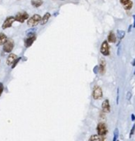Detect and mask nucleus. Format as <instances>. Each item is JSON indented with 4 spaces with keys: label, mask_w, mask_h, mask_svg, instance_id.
<instances>
[{
    "label": "nucleus",
    "mask_w": 135,
    "mask_h": 141,
    "mask_svg": "<svg viewBox=\"0 0 135 141\" xmlns=\"http://www.w3.org/2000/svg\"><path fill=\"white\" fill-rule=\"evenodd\" d=\"M118 33H117V35L119 36V38H120V40H122L124 37V36H125V31H120V30H119L117 31Z\"/></svg>",
    "instance_id": "obj_18"
},
{
    "label": "nucleus",
    "mask_w": 135,
    "mask_h": 141,
    "mask_svg": "<svg viewBox=\"0 0 135 141\" xmlns=\"http://www.w3.org/2000/svg\"><path fill=\"white\" fill-rule=\"evenodd\" d=\"M131 27H132V26H129V31H131Z\"/></svg>",
    "instance_id": "obj_26"
},
{
    "label": "nucleus",
    "mask_w": 135,
    "mask_h": 141,
    "mask_svg": "<svg viewBox=\"0 0 135 141\" xmlns=\"http://www.w3.org/2000/svg\"><path fill=\"white\" fill-rule=\"evenodd\" d=\"M101 108H102L103 112H105V113H109V111H111V106H109V102L107 99H105V100L102 102V104H101Z\"/></svg>",
    "instance_id": "obj_10"
},
{
    "label": "nucleus",
    "mask_w": 135,
    "mask_h": 141,
    "mask_svg": "<svg viewBox=\"0 0 135 141\" xmlns=\"http://www.w3.org/2000/svg\"><path fill=\"white\" fill-rule=\"evenodd\" d=\"M7 36L3 34V33H0V45H3L7 41Z\"/></svg>",
    "instance_id": "obj_17"
},
{
    "label": "nucleus",
    "mask_w": 135,
    "mask_h": 141,
    "mask_svg": "<svg viewBox=\"0 0 135 141\" xmlns=\"http://www.w3.org/2000/svg\"><path fill=\"white\" fill-rule=\"evenodd\" d=\"M14 47V41L12 39H7V41L3 44V51L7 53H10Z\"/></svg>",
    "instance_id": "obj_2"
},
{
    "label": "nucleus",
    "mask_w": 135,
    "mask_h": 141,
    "mask_svg": "<svg viewBox=\"0 0 135 141\" xmlns=\"http://www.w3.org/2000/svg\"><path fill=\"white\" fill-rule=\"evenodd\" d=\"M100 53L105 56H108L109 55V45L108 44L107 40H105L102 42V44L100 45Z\"/></svg>",
    "instance_id": "obj_5"
},
{
    "label": "nucleus",
    "mask_w": 135,
    "mask_h": 141,
    "mask_svg": "<svg viewBox=\"0 0 135 141\" xmlns=\"http://www.w3.org/2000/svg\"><path fill=\"white\" fill-rule=\"evenodd\" d=\"M133 27L135 28V15L133 16Z\"/></svg>",
    "instance_id": "obj_24"
},
{
    "label": "nucleus",
    "mask_w": 135,
    "mask_h": 141,
    "mask_svg": "<svg viewBox=\"0 0 135 141\" xmlns=\"http://www.w3.org/2000/svg\"><path fill=\"white\" fill-rule=\"evenodd\" d=\"M89 141H105V136H100L98 135H92Z\"/></svg>",
    "instance_id": "obj_14"
},
{
    "label": "nucleus",
    "mask_w": 135,
    "mask_h": 141,
    "mask_svg": "<svg viewBox=\"0 0 135 141\" xmlns=\"http://www.w3.org/2000/svg\"><path fill=\"white\" fill-rule=\"evenodd\" d=\"M16 59H18V56H16V55H14V54H10L9 56L7 57L6 63H7V65H11V64H12L14 63Z\"/></svg>",
    "instance_id": "obj_11"
},
{
    "label": "nucleus",
    "mask_w": 135,
    "mask_h": 141,
    "mask_svg": "<svg viewBox=\"0 0 135 141\" xmlns=\"http://www.w3.org/2000/svg\"><path fill=\"white\" fill-rule=\"evenodd\" d=\"M36 40V36L35 35H29L26 39L24 40V43H25V46L27 48L30 47L31 45L34 43V41Z\"/></svg>",
    "instance_id": "obj_8"
},
{
    "label": "nucleus",
    "mask_w": 135,
    "mask_h": 141,
    "mask_svg": "<svg viewBox=\"0 0 135 141\" xmlns=\"http://www.w3.org/2000/svg\"><path fill=\"white\" fill-rule=\"evenodd\" d=\"M131 120H132V121H135V115H134V114H132L131 115Z\"/></svg>",
    "instance_id": "obj_23"
},
{
    "label": "nucleus",
    "mask_w": 135,
    "mask_h": 141,
    "mask_svg": "<svg viewBox=\"0 0 135 141\" xmlns=\"http://www.w3.org/2000/svg\"><path fill=\"white\" fill-rule=\"evenodd\" d=\"M120 2L125 10H130L133 7V2L131 0H120Z\"/></svg>",
    "instance_id": "obj_9"
},
{
    "label": "nucleus",
    "mask_w": 135,
    "mask_h": 141,
    "mask_svg": "<svg viewBox=\"0 0 135 141\" xmlns=\"http://www.w3.org/2000/svg\"><path fill=\"white\" fill-rule=\"evenodd\" d=\"M107 41L109 43H115L116 42V36L113 31H111L109 33L107 36Z\"/></svg>",
    "instance_id": "obj_12"
},
{
    "label": "nucleus",
    "mask_w": 135,
    "mask_h": 141,
    "mask_svg": "<svg viewBox=\"0 0 135 141\" xmlns=\"http://www.w3.org/2000/svg\"><path fill=\"white\" fill-rule=\"evenodd\" d=\"M61 1H64V0H61Z\"/></svg>",
    "instance_id": "obj_27"
},
{
    "label": "nucleus",
    "mask_w": 135,
    "mask_h": 141,
    "mask_svg": "<svg viewBox=\"0 0 135 141\" xmlns=\"http://www.w3.org/2000/svg\"><path fill=\"white\" fill-rule=\"evenodd\" d=\"M49 18H50V13H49V12H47V13H45V16L41 18L40 23H41L42 25H45L46 22H48V20L49 19Z\"/></svg>",
    "instance_id": "obj_15"
},
{
    "label": "nucleus",
    "mask_w": 135,
    "mask_h": 141,
    "mask_svg": "<svg viewBox=\"0 0 135 141\" xmlns=\"http://www.w3.org/2000/svg\"><path fill=\"white\" fill-rule=\"evenodd\" d=\"M96 131H97V135L100 136H105L108 133V129L106 125L104 122H100L97 126H96Z\"/></svg>",
    "instance_id": "obj_1"
},
{
    "label": "nucleus",
    "mask_w": 135,
    "mask_h": 141,
    "mask_svg": "<svg viewBox=\"0 0 135 141\" xmlns=\"http://www.w3.org/2000/svg\"><path fill=\"white\" fill-rule=\"evenodd\" d=\"M3 91V84H1V82H0V96H1Z\"/></svg>",
    "instance_id": "obj_22"
},
{
    "label": "nucleus",
    "mask_w": 135,
    "mask_h": 141,
    "mask_svg": "<svg viewBox=\"0 0 135 141\" xmlns=\"http://www.w3.org/2000/svg\"><path fill=\"white\" fill-rule=\"evenodd\" d=\"M102 96H103L102 89H101L100 87L96 86L93 89V92H92V97H93L95 100H100V99L102 97Z\"/></svg>",
    "instance_id": "obj_4"
},
{
    "label": "nucleus",
    "mask_w": 135,
    "mask_h": 141,
    "mask_svg": "<svg viewBox=\"0 0 135 141\" xmlns=\"http://www.w3.org/2000/svg\"><path fill=\"white\" fill-rule=\"evenodd\" d=\"M134 131H135V124H133V126H132L131 131H130V133H129V137H132V135L134 134Z\"/></svg>",
    "instance_id": "obj_20"
},
{
    "label": "nucleus",
    "mask_w": 135,
    "mask_h": 141,
    "mask_svg": "<svg viewBox=\"0 0 135 141\" xmlns=\"http://www.w3.org/2000/svg\"></svg>",
    "instance_id": "obj_28"
},
{
    "label": "nucleus",
    "mask_w": 135,
    "mask_h": 141,
    "mask_svg": "<svg viewBox=\"0 0 135 141\" xmlns=\"http://www.w3.org/2000/svg\"><path fill=\"white\" fill-rule=\"evenodd\" d=\"M40 20H41L40 16L38 14H35L27 21V25L29 27H35L40 22Z\"/></svg>",
    "instance_id": "obj_3"
},
{
    "label": "nucleus",
    "mask_w": 135,
    "mask_h": 141,
    "mask_svg": "<svg viewBox=\"0 0 135 141\" xmlns=\"http://www.w3.org/2000/svg\"><path fill=\"white\" fill-rule=\"evenodd\" d=\"M132 64H133V66H135V59L133 60V63H132Z\"/></svg>",
    "instance_id": "obj_25"
},
{
    "label": "nucleus",
    "mask_w": 135,
    "mask_h": 141,
    "mask_svg": "<svg viewBox=\"0 0 135 141\" xmlns=\"http://www.w3.org/2000/svg\"><path fill=\"white\" fill-rule=\"evenodd\" d=\"M118 134H119V130L115 129V134H114V139H113V141H117V138H118Z\"/></svg>",
    "instance_id": "obj_19"
},
{
    "label": "nucleus",
    "mask_w": 135,
    "mask_h": 141,
    "mask_svg": "<svg viewBox=\"0 0 135 141\" xmlns=\"http://www.w3.org/2000/svg\"><path fill=\"white\" fill-rule=\"evenodd\" d=\"M21 59H20V58H18V59H16V60H15V62H14V63L13 64H12V69H13L14 67H16V64H18V61L20 60Z\"/></svg>",
    "instance_id": "obj_21"
},
{
    "label": "nucleus",
    "mask_w": 135,
    "mask_h": 141,
    "mask_svg": "<svg viewBox=\"0 0 135 141\" xmlns=\"http://www.w3.org/2000/svg\"><path fill=\"white\" fill-rule=\"evenodd\" d=\"M42 3H43L42 0H31L32 6H34L35 7H39Z\"/></svg>",
    "instance_id": "obj_16"
},
{
    "label": "nucleus",
    "mask_w": 135,
    "mask_h": 141,
    "mask_svg": "<svg viewBox=\"0 0 135 141\" xmlns=\"http://www.w3.org/2000/svg\"><path fill=\"white\" fill-rule=\"evenodd\" d=\"M105 71V61L104 59H100V65H99V73L100 74H104Z\"/></svg>",
    "instance_id": "obj_13"
},
{
    "label": "nucleus",
    "mask_w": 135,
    "mask_h": 141,
    "mask_svg": "<svg viewBox=\"0 0 135 141\" xmlns=\"http://www.w3.org/2000/svg\"><path fill=\"white\" fill-rule=\"evenodd\" d=\"M14 21H15L14 16H8V18H7L6 20L4 21V22L2 26V28L3 29V30H5V29H7V28L11 27Z\"/></svg>",
    "instance_id": "obj_7"
},
{
    "label": "nucleus",
    "mask_w": 135,
    "mask_h": 141,
    "mask_svg": "<svg viewBox=\"0 0 135 141\" xmlns=\"http://www.w3.org/2000/svg\"><path fill=\"white\" fill-rule=\"evenodd\" d=\"M28 18H29L28 13H27L26 12H18V13L16 15V16H15V21H18V22L22 23L26 20H27Z\"/></svg>",
    "instance_id": "obj_6"
}]
</instances>
